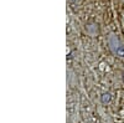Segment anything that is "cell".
<instances>
[{
  "mask_svg": "<svg viewBox=\"0 0 124 123\" xmlns=\"http://www.w3.org/2000/svg\"><path fill=\"white\" fill-rule=\"evenodd\" d=\"M86 31L89 36L94 37L97 34H98V25L97 24H88L86 25Z\"/></svg>",
  "mask_w": 124,
  "mask_h": 123,
  "instance_id": "obj_2",
  "label": "cell"
},
{
  "mask_svg": "<svg viewBox=\"0 0 124 123\" xmlns=\"http://www.w3.org/2000/svg\"><path fill=\"white\" fill-rule=\"evenodd\" d=\"M108 46L113 55H116L117 57H120V58L124 57V44L117 35L112 34L108 37Z\"/></svg>",
  "mask_w": 124,
  "mask_h": 123,
  "instance_id": "obj_1",
  "label": "cell"
},
{
  "mask_svg": "<svg viewBox=\"0 0 124 123\" xmlns=\"http://www.w3.org/2000/svg\"><path fill=\"white\" fill-rule=\"evenodd\" d=\"M109 101H110V95L109 93H103L102 95V102L103 103H108Z\"/></svg>",
  "mask_w": 124,
  "mask_h": 123,
  "instance_id": "obj_3",
  "label": "cell"
}]
</instances>
